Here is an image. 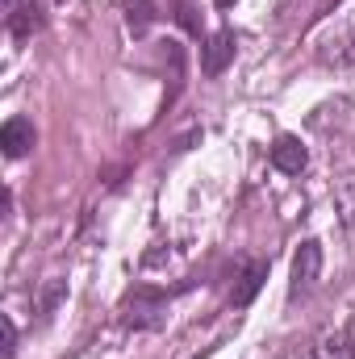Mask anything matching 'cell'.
<instances>
[{"label":"cell","instance_id":"cell-1","mask_svg":"<svg viewBox=\"0 0 355 359\" xmlns=\"http://www.w3.org/2000/svg\"><path fill=\"white\" fill-rule=\"evenodd\" d=\"M314 46L326 67H355V8H347L339 21H330Z\"/></svg>","mask_w":355,"mask_h":359},{"label":"cell","instance_id":"cell-2","mask_svg":"<svg viewBox=\"0 0 355 359\" xmlns=\"http://www.w3.org/2000/svg\"><path fill=\"white\" fill-rule=\"evenodd\" d=\"M163 313H168V301H163L159 292H151V288L130 292L126 305H121V318H126V326H134V330H155V326L163 322Z\"/></svg>","mask_w":355,"mask_h":359},{"label":"cell","instance_id":"cell-3","mask_svg":"<svg viewBox=\"0 0 355 359\" xmlns=\"http://www.w3.org/2000/svg\"><path fill=\"white\" fill-rule=\"evenodd\" d=\"M318 271H322V243L305 238V243L297 247V255H293V276H288V297H293V301H297V297H305V292L314 288Z\"/></svg>","mask_w":355,"mask_h":359},{"label":"cell","instance_id":"cell-4","mask_svg":"<svg viewBox=\"0 0 355 359\" xmlns=\"http://www.w3.org/2000/svg\"><path fill=\"white\" fill-rule=\"evenodd\" d=\"M234 34L230 29H217V34H209V42H205V50H201V72L205 76H222L226 67H230V59H234Z\"/></svg>","mask_w":355,"mask_h":359},{"label":"cell","instance_id":"cell-5","mask_svg":"<svg viewBox=\"0 0 355 359\" xmlns=\"http://www.w3.org/2000/svg\"><path fill=\"white\" fill-rule=\"evenodd\" d=\"M305 163H309V151L301 147V138L280 134V138L272 142V168H276V172H284V176H301Z\"/></svg>","mask_w":355,"mask_h":359},{"label":"cell","instance_id":"cell-6","mask_svg":"<svg viewBox=\"0 0 355 359\" xmlns=\"http://www.w3.org/2000/svg\"><path fill=\"white\" fill-rule=\"evenodd\" d=\"M34 142H38L34 121H25V117H8V121H4V130H0V151H4V159H21V155H29Z\"/></svg>","mask_w":355,"mask_h":359},{"label":"cell","instance_id":"cell-7","mask_svg":"<svg viewBox=\"0 0 355 359\" xmlns=\"http://www.w3.org/2000/svg\"><path fill=\"white\" fill-rule=\"evenodd\" d=\"M264 280H267V264H247L243 276H239V284H234V292H230V305L234 309H247L255 301V292L264 288Z\"/></svg>","mask_w":355,"mask_h":359},{"label":"cell","instance_id":"cell-8","mask_svg":"<svg viewBox=\"0 0 355 359\" xmlns=\"http://www.w3.org/2000/svg\"><path fill=\"white\" fill-rule=\"evenodd\" d=\"M301 359H355L351 334H347V330H335V334L318 339V343H314V347H309Z\"/></svg>","mask_w":355,"mask_h":359},{"label":"cell","instance_id":"cell-9","mask_svg":"<svg viewBox=\"0 0 355 359\" xmlns=\"http://www.w3.org/2000/svg\"><path fill=\"white\" fill-rule=\"evenodd\" d=\"M335 209H339L343 230L355 238V176H343L335 184Z\"/></svg>","mask_w":355,"mask_h":359},{"label":"cell","instance_id":"cell-10","mask_svg":"<svg viewBox=\"0 0 355 359\" xmlns=\"http://www.w3.org/2000/svg\"><path fill=\"white\" fill-rule=\"evenodd\" d=\"M34 29H42V8L38 4H21L8 13V34L13 38H29Z\"/></svg>","mask_w":355,"mask_h":359},{"label":"cell","instance_id":"cell-11","mask_svg":"<svg viewBox=\"0 0 355 359\" xmlns=\"http://www.w3.org/2000/svg\"><path fill=\"white\" fill-rule=\"evenodd\" d=\"M151 17H155V13H151V0H134V4H130V29H134V34H142V29L151 25Z\"/></svg>","mask_w":355,"mask_h":359},{"label":"cell","instance_id":"cell-12","mask_svg":"<svg viewBox=\"0 0 355 359\" xmlns=\"http://www.w3.org/2000/svg\"><path fill=\"white\" fill-rule=\"evenodd\" d=\"M63 292H67V284H63V280H51L46 292H42V301H38V313H51V309L63 301Z\"/></svg>","mask_w":355,"mask_h":359},{"label":"cell","instance_id":"cell-13","mask_svg":"<svg viewBox=\"0 0 355 359\" xmlns=\"http://www.w3.org/2000/svg\"><path fill=\"white\" fill-rule=\"evenodd\" d=\"M180 21H184V29L201 34V21H196V8H192V0H180Z\"/></svg>","mask_w":355,"mask_h":359},{"label":"cell","instance_id":"cell-14","mask_svg":"<svg viewBox=\"0 0 355 359\" xmlns=\"http://www.w3.org/2000/svg\"><path fill=\"white\" fill-rule=\"evenodd\" d=\"M17 355V326H13V318H4V359Z\"/></svg>","mask_w":355,"mask_h":359},{"label":"cell","instance_id":"cell-15","mask_svg":"<svg viewBox=\"0 0 355 359\" xmlns=\"http://www.w3.org/2000/svg\"><path fill=\"white\" fill-rule=\"evenodd\" d=\"M4 8H8V13H13V8H21V0H4Z\"/></svg>","mask_w":355,"mask_h":359},{"label":"cell","instance_id":"cell-16","mask_svg":"<svg viewBox=\"0 0 355 359\" xmlns=\"http://www.w3.org/2000/svg\"><path fill=\"white\" fill-rule=\"evenodd\" d=\"M213 4H217V8H230V4H234V0H213Z\"/></svg>","mask_w":355,"mask_h":359}]
</instances>
